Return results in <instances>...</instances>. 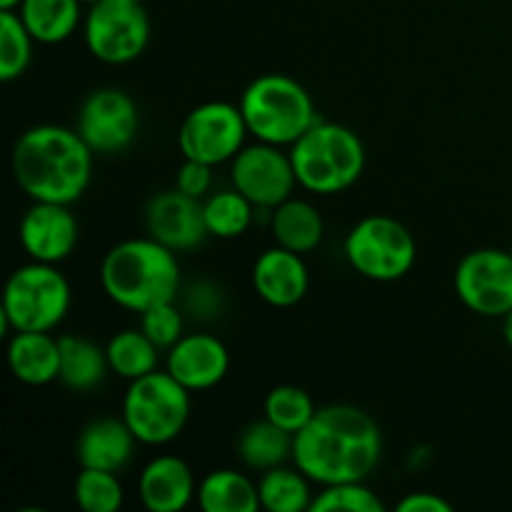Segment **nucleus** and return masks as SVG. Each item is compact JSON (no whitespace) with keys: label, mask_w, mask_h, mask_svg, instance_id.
<instances>
[{"label":"nucleus","mask_w":512,"mask_h":512,"mask_svg":"<svg viewBox=\"0 0 512 512\" xmlns=\"http://www.w3.org/2000/svg\"><path fill=\"white\" fill-rule=\"evenodd\" d=\"M383 435L355 405H325L293 438V463L320 488L368 480L378 468Z\"/></svg>","instance_id":"obj_1"},{"label":"nucleus","mask_w":512,"mask_h":512,"mask_svg":"<svg viewBox=\"0 0 512 512\" xmlns=\"http://www.w3.org/2000/svg\"><path fill=\"white\" fill-rule=\"evenodd\" d=\"M93 150L78 130L63 125H33L15 140L13 178L30 200L73 205L93 178Z\"/></svg>","instance_id":"obj_2"},{"label":"nucleus","mask_w":512,"mask_h":512,"mask_svg":"<svg viewBox=\"0 0 512 512\" xmlns=\"http://www.w3.org/2000/svg\"><path fill=\"white\" fill-rule=\"evenodd\" d=\"M103 293L118 308L143 313L180 293L178 253L155 238H130L113 245L100 263Z\"/></svg>","instance_id":"obj_3"},{"label":"nucleus","mask_w":512,"mask_h":512,"mask_svg":"<svg viewBox=\"0 0 512 512\" xmlns=\"http://www.w3.org/2000/svg\"><path fill=\"white\" fill-rule=\"evenodd\" d=\"M238 105L248 133L278 148H290L318 123L315 103L305 85L283 73H265L250 80Z\"/></svg>","instance_id":"obj_4"},{"label":"nucleus","mask_w":512,"mask_h":512,"mask_svg":"<svg viewBox=\"0 0 512 512\" xmlns=\"http://www.w3.org/2000/svg\"><path fill=\"white\" fill-rule=\"evenodd\" d=\"M300 188L318 195H335L353 188L365 170V145L348 125L318 120L290 145Z\"/></svg>","instance_id":"obj_5"},{"label":"nucleus","mask_w":512,"mask_h":512,"mask_svg":"<svg viewBox=\"0 0 512 512\" xmlns=\"http://www.w3.org/2000/svg\"><path fill=\"white\" fill-rule=\"evenodd\" d=\"M70 303L73 293L65 275L55 265L30 260L13 270L5 283L3 305H0L3 335H8V330L50 333L63 323Z\"/></svg>","instance_id":"obj_6"},{"label":"nucleus","mask_w":512,"mask_h":512,"mask_svg":"<svg viewBox=\"0 0 512 512\" xmlns=\"http://www.w3.org/2000/svg\"><path fill=\"white\" fill-rule=\"evenodd\" d=\"M190 390L180 385L168 370H155L130 380L123 398V420L140 445L173 443L190 420Z\"/></svg>","instance_id":"obj_7"},{"label":"nucleus","mask_w":512,"mask_h":512,"mask_svg":"<svg viewBox=\"0 0 512 512\" xmlns=\"http://www.w3.org/2000/svg\"><path fill=\"white\" fill-rule=\"evenodd\" d=\"M345 258L350 268L375 283H395L413 270L418 245L400 220L368 215L345 235Z\"/></svg>","instance_id":"obj_8"},{"label":"nucleus","mask_w":512,"mask_h":512,"mask_svg":"<svg viewBox=\"0 0 512 512\" xmlns=\"http://www.w3.org/2000/svg\"><path fill=\"white\" fill-rule=\"evenodd\" d=\"M83 38L90 55L105 65L138 60L150 43V18L143 3L98 0L83 20Z\"/></svg>","instance_id":"obj_9"},{"label":"nucleus","mask_w":512,"mask_h":512,"mask_svg":"<svg viewBox=\"0 0 512 512\" xmlns=\"http://www.w3.org/2000/svg\"><path fill=\"white\" fill-rule=\"evenodd\" d=\"M248 135L240 105L210 100L185 115L178 130V145L183 158L215 168L233 160L245 148Z\"/></svg>","instance_id":"obj_10"},{"label":"nucleus","mask_w":512,"mask_h":512,"mask_svg":"<svg viewBox=\"0 0 512 512\" xmlns=\"http://www.w3.org/2000/svg\"><path fill=\"white\" fill-rule=\"evenodd\" d=\"M460 303L483 318H505L512 310L510 250L480 248L465 255L453 275Z\"/></svg>","instance_id":"obj_11"},{"label":"nucleus","mask_w":512,"mask_h":512,"mask_svg":"<svg viewBox=\"0 0 512 512\" xmlns=\"http://www.w3.org/2000/svg\"><path fill=\"white\" fill-rule=\"evenodd\" d=\"M75 130L95 155L125 153L138 138V105L125 90L98 88L80 103Z\"/></svg>","instance_id":"obj_12"},{"label":"nucleus","mask_w":512,"mask_h":512,"mask_svg":"<svg viewBox=\"0 0 512 512\" xmlns=\"http://www.w3.org/2000/svg\"><path fill=\"white\" fill-rule=\"evenodd\" d=\"M230 180L233 188L240 190L258 210L278 208L298 185L290 153L270 143L245 145L233 160H230Z\"/></svg>","instance_id":"obj_13"},{"label":"nucleus","mask_w":512,"mask_h":512,"mask_svg":"<svg viewBox=\"0 0 512 512\" xmlns=\"http://www.w3.org/2000/svg\"><path fill=\"white\" fill-rule=\"evenodd\" d=\"M145 230L173 253H190L210 238L203 200L173 188L153 195L145 205Z\"/></svg>","instance_id":"obj_14"},{"label":"nucleus","mask_w":512,"mask_h":512,"mask_svg":"<svg viewBox=\"0 0 512 512\" xmlns=\"http://www.w3.org/2000/svg\"><path fill=\"white\" fill-rule=\"evenodd\" d=\"M18 238L30 260L58 265L73 255L80 225L70 205L33 200L20 220Z\"/></svg>","instance_id":"obj_15"},{"label":"nucleus","mask_w":512,"mask_h":512,"mask_svg":"<svg viewBox=\"0 0 512 512\" xmlns=\"http://www.w3.org/2000/svg\"><path fill=\"white\" fill-rule=\"evenodd\" d=\"M165 370L190 393H203L223 383L230 370V353L215 335L190 333L168 350Z\"/></svg>","instance_id":"obj_16"},{"label":"nucleus","mask_w":512,"mask_h":512,"mask_svg":"<svg viewBox=\"0 0 512 512\" xmlns=\"http://www.w3.org/2000/svg\"><path fill=\"white\" fill-rule=\"evenodd\" d=\"M253 288L273 308H293L308 295L310 273L303 255L275 245L263 250L253 263Z\"/></svg>","instance_id":"obj_17"},{"label":"nucleus","mask_w":512,"mask_h":512,"mask_svg":"<svg viewBox=\"0 0 512 512\" xmlns=\"http://www.w3.org/2000/svg\"><path fill=\"white\" fill-rule=\"evenodd\" d=\"M138 498L150 512H180L198 498L190 465L178 455H158L138 478Z\"/></svg>","instance_id":"obj_18"},{"label":"nucleus","mask_w":512,"mask_h":512,"mask_svg":"<svg viewBox=\"0 0 512 512\" xmlns=\"http://www.w3.org/2000/svg\"><path fill=\"white\" fill-rule=\"evenodd\" d=\"M138 438L120 418H98L85 425L78 435L75 458L80 468H98L120 473L133 460Z\"/></svg>","instance_id":"obj_19"},{"label":"nucleus","mask_w":512,"mask_h":512,"mask_svg":"<svg viewBox=\"0 0 512 512\" xmlns=\"http://www.w3.org/2000/svg\"><path fill=\"white\" fill-rule=\"evenodd\" d=\"M10 373L25 385L43 388L60 375V343L50 333L20 330L8 343Z\"/></svg>","instance_id":"obj_20"},{"label":"nucleus","mask_w":512,"mask_h":512,"mask_svg":"<svg viewBox=\"0 0 512 512\" xmlns=\"http://www.w3.org/2000/svg\"><path fill=\"white\" fill-rule=\"evenodd\" d=\"M270 230H273L275 245L293 250V253H313L325 235L323 215L313 203L298 198H288L273 208L270 215Z\"/></svg>","instance_id":"obj_21"},{"label":"nucleus","mask_w":512,"mask_h":512,"mask_svg":"<svg viewBox=\"0 0 512 512\" xmlns=\"http://www.w3.org/2000/svg\"><path fill=\"white\" fill-rule=\"evenodd\" d=\"M60 343V375L58 380L75 393H90L108 375V355L105 348L80 335H63Z\"/></svg>","instance_id":"obj_22"},{"label":"nucleus","mask_w":512,"mask_h":512,"mask_svg":"<svg viewBox=\"0 0 512 512\" xmlns=\"http://www.w3.org/2000/svg\"><path fill=\"white\" fill-rule=\"evenodd\" d=\"M293 438V433L278 428L268 418L255 420V423L245 425L238 435L240 463L255 473L285 465V460H293Z\"/></svg>","instance_id":"obj_23"},{"label":"nucleus","mask_w":512,"mask_h":512,"mask_svg":"<svg viewBox=\"0 0 512 512\" xmlns=\"http://www.w3.org/2000/svg\"><path fill=\"white\" fill-rule=\"evenodd\" d=\"M80 0H23L18 8L35 43L58 45L80 25Z\"/></svg>","instance_id":"obj_24"},{"label":"nucleus","mask_w":512,"mask_h":512,"mask_svg":"<svg viewBox=\"0 0 512 512\" xmlns=\"http://www.w3.org/2000/svg\"><path fill=\"white\" fill-rule=\"evenodd\" d=\"M198 505L205 512H255L260 508L258 485L240 470H213L200 480Z\"/></svg>","instance_id":"obj_25"},{"label":"nucleus","mask_w":512,"mask_h":512,"mask_svg":"<svg viewBox=\"0 0 512 512\" xmlns=\"http://www.w3.org/2000/svg\"><path fill=\"white\" fill-rule=\"evenodd\" d=\"M110 373L123 380H138L155 373L160 363V348L140 328H128L115 333L105 345Z\"/></svg>","instance_id":"obj_26"},{"label":"nucleus","mask_w":512,"mask_h":512,"mask_svg":"<svg viewBox=\"0 0 512 512\" xmlns=\"http://www.w3.org/2000/svg\"><path fill=\"white\" fill-rule=\"evenodd\" d=\"M313 480L298 468H285L278 465L273 470H265L258 480L260 508L268 512H303L313 505L310 493Z\"/></svg>","instance_id":"obj_27"},{"label":"nucleus","mask_w":512,"mask_h":512,"mask_svg":"<svg viewBox=\"0 0 512 512\" xmlns=\"http://www.w3.org/2000/svg\"><path fill=\"white\" fill-rule=\"evenodd\" d=\"M255 205L240 190H220L203 200L205 225L210 238L233 240L248 233L255 218Z\"/></svg>","instance_id":"obj_28"},{"label":"nucleus","mask_w":512,"mask_h":512,"mask_svg":"<svg viewBox=\"0 0 512 512\" xmlns=\"http://www.w3.org/2000/svg\"><path fill=\"white\" fill-rule=\"evenodd\" d=\"M33 35L20 20L18 10H0V80L13 83L33 60Z\"/></svg>","instance_id":"obj_29"},{"label":"nucleus","mask_w":512,"mask_h":512,"mask_svg":"<svg viewBox=\"0 0 512 512\" xmlns=\"http://www.w3.org/2000/svg\"><path fill=\"white\" fill-rule=\"evenodd\" d=\"M75 505L85 512H118L125 500L123 483L113 470L80 468L73 483Z\"/></svg>","instance_id":"obj_30"},{"label":"nucleus","mask_w":512,"mask_h":512,"mask_svg":"<svg viewBox=\"0 0 512 512\" xmlns=\"http://www.w3.org/2000/svg\"><path fill=\"white\" fill-rule=\"evenodd\" d=\"M263 413L270 423L295 435L313 420L318 408H315L313 398L298 385H278L265 395Z\"/></svg>","instance_id":"obj_31"},{"label":"nucleus","mask_w":512,"mask_h":512,"mask_svg":"<svg viewBox=\"0 0 512 512\" xmlns=\"http://www.w3.org/2000/svg\"><path fill=\"white\" fill-rule=\"evenodd\" d=\"M330 510H348V512H383L385 505L373 490L360 483H338L325 485L313 498L310 512H330Z\"/></svg>","instance_id":"obj_32"},{"label":"nucleus","mask_w":512,"mask_h":512,"mask_svg":"<svg viewBox=\"0 0 512 512\" xmlns=\"http://www.w3.org/2000/svg\"><path fill=\"white\" fill-rule=\"evenodd\" d=\"M140 330L158 345L160 350H170L183 338V310L175 300L158 303L140 313Z\"/></svg>","instance_id":"obj_33"},{"label":"nucleus","mask_w":512,"mask_h":512,"mask_svg":"<svg viewBox=\"0 0 512 512\" xmlns=\"http://www.w3.org/2000/svg\"><path fill=\"white\" fill-rule=\"evenodd\" d=\"M210 185H213V165L198 163V160H188L180 165L178 175H175V188L183 190L185 195H193V198L205 200L210 193Z\"/></svg>","instance_id":"obj_34"},{"label":"nucleus","mask_w":512,"mask_h":512,"mask_svg":"<svg viewBox=\"0 0 512 512\" xmlns=\"http://www.w3.org/2000/svg\"><path fill=\"white\" fill-rule=\"evenodd\" d=\"M398 512H453V505L435 493H410L395 505Z\"/></svg>","instance_id":"obj_35"},{"label":"nucleus","mask_w":512,"mask_h":512,"mask_svg":"<svg viewBox=\"0 0 512 512\" xmlns=\"http://www.w3.org/2000/svg\"><path fill=\"white\" fill-rule=\"evenodd\" d=\"M218 308V290L210 283H195L193 290L188 295V310H193L195 318H200L205 313H213Z\"/></svg>","instance_id":"obj_36"},{"label":"nucleus","mask_w":512,"mask_h":512,"mask_svg":"<svg viewBox=\"0 0 512 512\" xmlns=\"http://www.w3.org/2000/svg\"><path fill=\"white\" fill-rule=\"evenodd\" d=\"M503 335H505V343L512 350V310L503 318Z\"/></svg>","instance_id":"obj_37"},{"label":"nucleus","mask_w":512,"mask_h":512,"mask_svg":"<svg viewBox=\"0 0 512 512\" xmlns=\"http://www.w3.org/2000/svg\"><path fill=\"white\" fill-rule=\"evenodd\" d=\"M23 0H0V10H18Z\"/></svg>","instance_id":"obj_38"},{"label":"nucleus","mask_w":512,"mask_h":512,"mask_svg":"<svg viewBox=\"0 0 512 512\" xmlns=\"http://www.w3.org/2000/svg\"><path fill=\"white\" fill-rule=\"evenodd\" d=\"M80 3H83V5H93V3H98V0H80Z\"/></svg>","instance_id":"obj_39"},{"label":"nucleus","mask_w":512,"mask_h":512,"mask_svg":"<svg viewBox=\"0 0 512 512\" xmlns=\"http://www.w3.org/2000/svg\"><path fill=\"white\" fill-rule=\"evenodd\" d=\"M133 3H143V0H133Z\"/></svg>","instance_id":"obj_40"},{"label":"nucleus","mask_w":512,"mask_h":512,"mask_svg":"<svg viewBox=\"0 0 512 512\" xmlns=\"http://www.w3.org/2000/svg\"><path fill=\"white\" fill-rule=\"evenodd\" d=\"M510 255H512V248H510Z\"/></svg>","instance_id":"obj_41"}]
</instances>
